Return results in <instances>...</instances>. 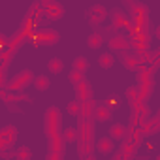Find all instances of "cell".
Segmentation results:
<instances>
[{
    "mask_svg": "<svg viewBox=\"0 0 160 160\" xmlns=\"http://www.w3.org/2000/svg\"><path fill=\"white\" fill-rule=\"evenodd\" d=\"M30 81H32V72H30V70H25V72H21V73L13 79V81H12V89H13V91L25 89Z\"/></svg>",
    "mask_w": 160,
    "mask_h": 160,
    "instance_id": "1",
    "label": "cell"
},
{
    "mask_svg": "<svg viewBox=\"0 0 160 160\" xmlns=\"http://www.w3.org/2000/svg\"><path fill=\"white\" fill-rule=\"evenodd\" d=\"M106 17H108V12H106V8L104 6H92V10L89 12V21L92 23V25H100V23H104L106 21Z\"/></svg>",
    "mask_w": 160,
    "mask_h": 160,
    "instance_id": "2",
    "label": "cell"
},
{
    "mask_svg": "<svg viewBox=\"0 0 160 160\" xmlns=\"http://www.w3.org/2000/svg\"><path fill=\"white\" fill-rule=\"evenodd\" d=\"M108 45H109L111 49H115V51H122V49H128V47H130V42H128L126 36L115 34V36H111V38L108 40Z\"/></svg>",
    "mask_w": 160,
    "mask_h": 160,
    "instance_id": "3",
    "label": "cell"
},
{
    "mask_svg": "<svg viewBox=\"0 0 160 160\" xmlns=\"http://www.w3.org/2000/svg\"><path fill=\"white\" fill-rule=\"evenodd\" d=\"M58 40V34L51 28H45L42 30L38 36H36V43H42V45H47V43H55Z\"/></svg>",
    "mask_w": 160,
    "mask_h": 160,
    "instance_id": "4",
    "label": "cell"
},
{
    "mask_svg": "<svg viewBox=\"0 0 160 160\" xmlns=\"http://www.w3.org/2000/svg\"><path fill=\"white\" fill-rule=\"evenodd\" d=\"M57 128H58V111L49 109V113H47V130H49L51 138L57 136Z\"/></svg>",
    "mask_w": 160,
    "mask_h": 160,
    "instance_id": "5",
    "label": "cell"
},
{
    "mask_svg": "<svg viewBox=\"0 0 160 160\" xmlns=\"http://www.w3.org/2000/svg\"><path fill=\"white\" fill-rule=\"evenodd\" d=\"M91 83L89 81H85V79H83V81L81 83H77V98L79 100H81V102H89L91 100Z\"/></svg>",
    "mask_w": 160,
    "mask_h": 160,
    "instance_id": "6",
    "label": "cell"
},
{
    "mask_svg": "<svg viewBox=\"0 0 160 160\" xmlns=\"http://www.w3.org/2000/svg\"><path fill=\"white\" fill-rule=\"evenodd\" d=\"M13 139H15V128L13 126H6V128L0 130V145L2 147L10 145Z\"/></svg>",
    "mask_w": 160,
    "mask_h": 160,
    "instance_id": "7",
    "label": "cell"
},
{
    "mask_svg": "<svg viewBox=\"0 0 160 160\" xmlns=\"http://www.w3.org/2000/svg\"><path fill=\"white\" fill-rule=\"evenodd\" d=\"M96 147H98V151H102V152H111V151L115 149V141H113L109 136H106V138H100V139H98Z\"/></svg>",
    "mask_w": 160,
    "mask_h": 160,
    "instance_id": "8",
    "label": "cell"
},
{
    "mask_svg": "<svg viewBox=\"0 0 160 160\" xmlns=\"http://www.w3.org/2000/svg\"><path fill=\"white\" fill-rule=\"evenodd\" d=\"M43 8L47 10V13H49V17H60V15L64 13V10H62V6H60V4H53V2H45V4H43Z\"/></svg>",
    "mask_w": 160,
    "mask_h": 160,
    "instance_id": "9",
    "label": "cell"
},
{
    "mask_svg": "<svg viewBox=\"0 0 160 160\" xmlns=\"http://www.w3.org/2000/svg\"><path fill=\"white\" fill-rule=\"evenodd\" d=\"M87 68H89V62H87V58H83V57H77V58L73 60V66H72V70H73V72L81 73V75L87 72Z\"/></svg>",
    "mask_w": 160,
    "mask_h": 160,
    "instance_id": "10",
    "label": "cell"
},
{
    "mask_svg": "<svg viewBox=\"0 0 160 160\" xmlns=\"http://www.w3.org/2000/svg\"><path fill=\"white\" fill-rule=\"evenodd\" d=\"M96 119L98 121H109L111 119V108L109 106H98L96 108Z\"/></svg>",
    "mask_w": 160,
    "mask_h": 160,
    "instance_id": "11",
    "label": "cell"
},
{
    "mask_svg": "<svg viewBox=\"0 0 160 160\" xmlns=\"http://www.w3.org/2000/svg\"><path fill=\"white\" fill-rule=\"evenodd\" d=\"M98 64H100L102 68H111V66L115 64V57H113L111 53H102L100 58H98Z\"/></svg>",
    "mask_w": 160,
    "mask_h": 160,
    "instance_id": "12",
    "label": "cell"
},
{
    "mask_svg": "<svg viewBox=\"0 0 160 160\" xmlns=\"http://www.w3.org/2000/svg\"><path fill=\"white\" fill-rule=\"evenodd\" d=\"M102 42H104V38H102V34H100V32H94V34H91V36L87 38V43H89V47H92V49L100 47V45H102Z\"/></svg>",
    "mask_w": 160,
    "mask_h": 160,
    "instance_id": "13",
    "label": "cell"
},
{
    "mask_svg": "<svg viewBox=\"0 0 160 160\" xmlns=\"http://www.w3.org/2000/svg\"><path fill=\"white\" fill-rule=\"evenodd\" d=\"M126 136V126H122V124H113L111 126V130H109V138L113 139V138H124Z\"/></svg>",
    "mask_w": 160,
    "mask_h": 160,
    "instance_id": "14",
    "label": "cell"
},
{
    "mask_svg": "<svg viewBox=\"0 0 160 160\" xmlns=\"http://www.w3.org/2000/svg\"><path fill=\"white\" fill-rule=\"evenodd\" d=\"M111 17H113V27L128 25V19H126V15H124L122 12H113V13H111Z\"/></svg>",
    "mask_w": 160,
    "mask_h": 160,
    "instance_id": "15",
    "label": "cell"
},
{
    "mask_svg": "<svg viewBox=\"0 0 160 160\" xmlns=\"http://www.w3.org/2000/svg\"><path fill=\"white\" fill-rule=\"evenodd\" d=\"M34 87H36L38 91H45V89L49 87V79H47V75H36V79H34Z\"/></svg>",
    "mask_w": 160,
    "mask_h": 160,
    "instance_id": "16",
    "label": "cell"
},
{
    "mask_svg": "<svg viewBox=\"0 0 160 160\" xmlns=\"http://www.w3.org/2000/svg\"><path fill=\"white\" fill-rule=\"evenodd\" d=\"M47 68H49V72L60 73V72L64 70V64H62V60H60V58H51V60H49V64H47Z\"/></svg>",
    "mask_w": 160,
    "mask_h": 160,
    "instance_id": "17",
    "label": "cell"
},
{
    "mask_svg": "<svg viewBox=\"0 0 160 160\" xmlns=\"http://www.w3.org/2000/svg\"><path fill=\"white\" fill-rule=\"evenodd\" d=\"M121 60H122V64H124L126 68H136V66H138L136 57H130V55H126V53H122V55H121Z\"/></svg>",
    "mask_w": 160,
    "mask_h": 160,
    "instance_id": "18",
    "label": "cell"
},
{
    "mask_svg": "<svg viewBox=\"0 0 160 160\" xmlns=\"http://www.w3.org/2000/svg\"><path fill=\"white\" fill-rule=\"evenodd\" d=\"M30 149H27V147H23V149H19L17 151V158L19 160H30Z\"/></svg>",
    "mask_w": 160,
    "mask_h": 160,
    "instance_id": "19",
    "label": "cell"
},
{
    "mask_svg": "<svg viewBox=\"0 0 160 160\" xmlns=\"http://www.w3.org/2000/svg\"><path fill=\"white\" fill-rule=\"evenodd\" d=\"M79 111H81V104H79V102H72V104L68 106V113H72V115H79Z\"/></svg>",
    "mask_w": 160,
    "mask_h": 160,
    "instance_id": "20",
    "label": "cell"
},
{
    "mask_svg": "<svg viewBox=\"0 0 160 160\" xmlns=\"http://www.w3.org/2000/svg\"><path fill=\"white\" fill-rule=\"evenodd\" d=\"M70 81L77 85V83H81V81H83V75H81V73H77V72H73V70H72V72H70Z\"/></svg>",
    "mask_w": 160,
    "mask_h": 160,
    "instance_id": "21",
    "label": "cell"
},
{
    "mask_svg": "<svg viewBox=\"0 0 160 160\" xmlns=\"http://www.w3.org/2000/svg\"><path fill=\"white\" fill-rule=\"evenodd\" d=\"M126 96H128V100H132V102H136V100H138V89H136V87H132V89H128V91H126Z\"/></svg>",
    "mask_w": 160,
    "mask_h": 160,
    "instance_id": "22",
    "label": "cell"
},
{
    "mask_svg": "<svg viewBox=\"0 0 160 160\" xmlns=\"http://www.w3.org/2000/svg\"><path fill=\"white\" fill-rule=\"evenodd\" d=\"M75 136H77L75 130H66V132H64V139H66V141H73Z\"/></svg>",
    "mask_w": 160,
    "mask_h": 160,
    "instance_id": "23",
    "label": "cell"
},
{
    "mask_svg": "<svg viewBox=\"0 0 160 160\" xmlns=\"http://www.w3.org/2000/svg\"><path fill=\"white\" fill-rule=\"evenodd\" d=\"M2 43H4V40H2V38H0V45H2Z\"/></svg>",
    "mask_w": 160,
    "mask_h": 160,
    "instance_id": "24",
    "label": "cell"
}]
</instances>
